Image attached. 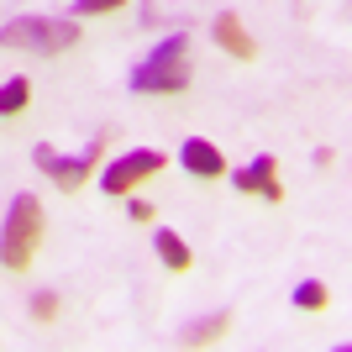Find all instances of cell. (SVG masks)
<instances>
[{
  "label": "cell",
  "mask_w": 352,
  "mask_h": 352,
  "mask_svg": "<svg viewBox=\"0 0 352 352\" xmlns=\"http://www.w3.org/2000/svg\"><path fill=\"white\" fill-rule=\"evenodd\" d=\"M190 79H195V74H190V37L174 32V37H163V43L137 63L126 85H132L137 95H179Z\"/></svg>",
  "instance_id": "cell-1"
},
{
  "label": "cell",
  "mask_w": 352,
  "mask_h": 352,
  "mask_svg": "<svg viewBox=\"0 0 352 352\" xmlns=\"http://www.w3.org/2000/svg\"><path fill=\"white\" fill-rule=\"evenodd\" d=\"M43 242V200L37 195H16L11 210H6V232H0V263L21 274L32 263V252Z\"/></svg>",
  "instance_id": "cell-2"
},
{
  "label": "cell",
  "mask_w": 352,
  "mask_h": 352,
  "mask_svg": "<svg viewBox=\"0 0 352 352\" xmlns=\"http://www.w3.org/2000/svg\"><path fill=\"white\" fill-rule=\"evenodd\" d=\"M79 43V27L63 16H16L0 27V47H21V53H63Z\"/></svg>",
  "instance_id": "cell-3"
},
{
  "label": "cell",
  "mask_w": 352,
  "mask_h": 352,
  "mask_svg": "<svg viewBox=\"0 0 352 352\" xmlns=\"http://www.w3.org/2000/svg\"><path fill=\"white\" fill-rule=\"evenodd\" d=\"M100 153H105V137H95V142H89L85 153H79V158H63V153H53V147H47V142H37V153H32V163H37V168H43V174L53 179L58 190H79V184H85V179H89V163L100 158Z\"/></svg>",
  "instance_id": "cell-4"
},
{
  "label": "cell",
  "mask_w": 352,
  "mask_h": 352,
  "mask_svg": "<svg viewBox=\"0 0 352 352\" xmlns=\"http://www.w3.org/2000/svg\"><path fill=\"white\" fill-rule=\"evenodd\" d=\"M158 168H163V153H153V147H132V153H121L116 163H105L100 190L105 195H126L132 184H142V179L158 174Z\"/></svg>",
  "instance_id": "cell-5"
},
{
  "label": "cell",
  "mask_w": 352,
  "mask_h": 352,
  "mask_svg": "<svg viewBox=\"0 0 352 352\" xmlns=\"http://www.w3.org/2000/svg\"><path fill=\"white\" fill-rule=\"evenodd\" d=\"M274 168H279V158H274V153H258L248 168H236V174H232V184H236L242 195H263V200H274V206H279L284 190H279V179H274Z\"/></svg>",
  "instance_id": "cell-6"
},
{
  "label": "cell",
  "mask_w": 352,
  "mask_h": 352,
  "mask_svg": "<svg viewBox=\"0 0 352 352\" xmlns=\"http://www.w3.org/2000/svg\"><path fill=\"white\" fill-rule=\"evenodd\" d=\"M179 163H184L195 179H216L221 168H226V163H221V147L206 142V137H190V142L179 147Z\"/></svg>",
  "instance_id": "cell-7"
},
{
  "label": "cell",
  "mask_w": 352,
  "mask_h": 352,
  "mask_svg": "<svg viewBox=\"0 0 352 352\" xmlns=\"http://www.w3.org/2000/svg\"><path fill=\"white\" fill-rule=\"evenodd\" d=\"M216 43L226 47L232 58H252V53H258V47H252V37L242 32V21H236L232 11H221V16H216Z\"/></svg>",
  "instance_id": "cell-8"
},
{
  "label": "cell",
  "mask_w": 352,
  "mask_h": 352,
  "mask_svg": "<svg viewBox=\"0 0 352 352\" xmlns=\"http://www.w3.org/2000/svg\"><path fill=\"white\" fill-rule=\"evenodd\" d=\"M226 326H232V316H226V310H216V316H206V321H190L184 331H179V342H184V347H200V342H216Z\"/></svg>",
  "instance_id": "cell-9"
},
{
  "label": "cell",
  "mask_w": 352,
  "mask_h": 352,
  "mask_svg": "<svg viewBox=\"0 0 352 352\" xmlns=\"http://www.w3.org/2000/svg\"><path fill=\"white\" fill-rule=\"evenodd\" d=\"M153 248H158V258L174 268V274H184V268H190V248H184V236H179V232H158V242H153Z\"/></svg>",
  "instance_id": "cell-10"
},
{
  "label": "cell",
  "mask_w": 352,
  "mask_h": 352,
  "mask_svg": "<svg viewBox=\"0 0 352 352\" xmlns=\"http://www.w3.org/2000/svg\"><path fill=\"white\" fill-rule=\"evenodd\" d=\"M27 95H32V85L21 79V74H16V79H6V85H0V116H16V111L27 105Z\"/></svg>",
  "instance_id": "cell-11"
},
{
  "label": "cell",
  "mask_w": 352,
  "mask_h": 352,
  "mask_svg": "<svg viewBox=\"0 0 352 352\" xmlns=\"http://www.w3.org/2000/svg\"><path fill=\"white\" fill-rule=\"evenodd\" d=\"M294 305H300V310H321L326 305V284L321 279H305L300 289H294Z\"/></svg>",
  "instance_id": "cell-12"
},
{
  "label": "cell",
  "mask_w": 352,
  "mask_h": 352,
  "mask_svg": "<svg viewBox=\"0 0 352 352\" xmlns=\"http://www.w3.org/2000/svg\"><path fill=\"white\" fill-rule=\"evenodd\" d=\"M32 316H37V321L58 316V294H32Z\"/></svg>",
  "instance_id": "cell-13"
},
{
  "label": "cell",
  "mask_w": 352,
  "mask_h": 352,
  "mask_svg": "<svg viewBox=\"0 0 352 352\" xmlns=\"http://www.w3.org/2000/svg\"><path fill=\"white\" fill-rule=\"evenodd\" d=\"M121 0H74V11L79 16H105V11H116Z\"/></svg>",
  "instance_id": "cell-14"
},
{
  "label": "cell",
  "mask_w": 352,
  "mask_h": 352,
  "mask_svg": "<svg viewBox=\"0 0 352 352\" xmlns=\"http://www.w3.org/2000/svg\"><path fill=\"white\" fill-rule=\"evenodd\" d=\"M126 210H132V221H153V200H132Z\"/></svg>",
  "instance_id": "cell-15"
}]
</instances>
